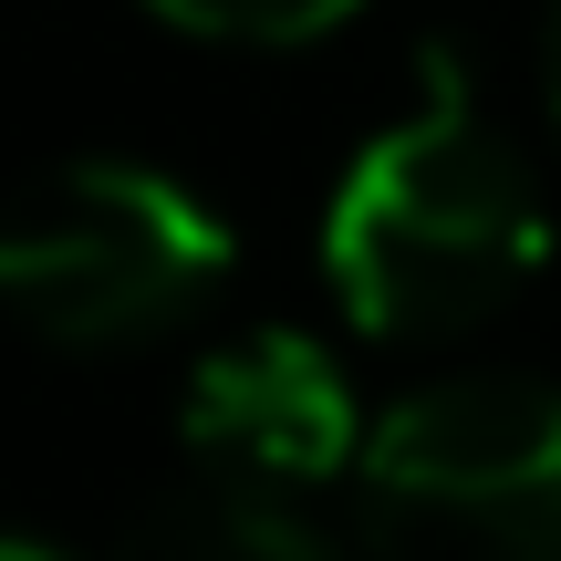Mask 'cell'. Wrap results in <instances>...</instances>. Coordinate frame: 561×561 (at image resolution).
<instances>
[{
  "label": "cell",
  "instance_id": "1",
  "mask_svg": "<svg viewBox=\"0 0 561 561\" xmlns=\"http://www.w3.org/2000/svg\"><path fill=\"white\" fill-rule=\"evenodd\" d=\"M541 261H551L541 178L489 125L468 62L426 42L405 115L354 146L333 208H322L333 301L375 343H447L500 301H520Z\"/></svg>",
  "mask_w": 561,
  "mask_h": 561
},
{
  "label": "cell",
  "instance_id": "2",
  "mask_svg": "<svg viewBox=\"0 0 561 561\" xmlns=\"http://www.w3.org/2000/svg\"><path fill=\"white\" fill-rule=\"evenodd\" d=\"M364 561H561V385L437 375L354 458Z\"/></svg>",
  "mask_w": 561,
  "mask_h": 561
},
{
  "label": "cell",
  "instance_id": "3",
  "mask_svg": "<svg viewBox=\"0 0 561 561\" xmlns=\"http://www.w3.org/2000/svg\"><path fill=\"white\" fill-rule=\"evenodd\" d=\"M229 280V219L198 187L157 178L136 157H73L42 187H21L0 229V291L42 343H146L187 322Z\"/></svg>",
  "mask_w": 561,
  "mask_h": 561
},
{
  "label": "cell",
  "instance_id": "4",
  "mask_svg": "<svg viewBox=\"0 0 561 561\" xmlns=\"http://www.w3.org/2000/svg\"><path fill=\"white\" fill-rule=\"evenodd\" d=\"M187 458L219 479H261V489H322L364 458L354 437V385L291 322H250L187 375Z\"/></svg>",
  "mask_w": 561,
  "mask_h": 561
},
{
  "label": "cell",
  "instance_id": "5",
  "mask_svg": "<svg viewBox=\"0 0 561 561\" xmlns=\"http://www.w3.org/2000/svg\"><path fill=\"white\" fill-rule=\"evenodd\" d=\"M115 561H343V551L291 510V489L219 479V468H208L198 489H178V500L146 510Z\"/></svg>",
  "mask_w": 561,
  "mask_h": 561
},
{
  "label": "cell",
  "instance_id": "6",
  "mask_svg": "<svg viewBox=\"0 0 561 561\" xmlns=\"http://www.w3.org/2000/svg\"><path fill=\"white\" fill-rule=\"evenodd\" d=\"M167 11L178 32H208V42H312L333 21H354L364 0H146Z\"/></svg>",
  "mask_w": 561,
  "mask_h": 561
},
{
  "label": "cell",
  "instance_id": "7",
  "mask_svg": "<svg viewBox=\"0 0 561 561\" xmlns=\"http://www.w3.org/2000/svg\"><path fill=\"white\" fill-rule=\"evenodd\" d=\"M541 83H551V115H561V0H551V32H541Z\"/></svg>",
  "mask_w": 561,
  "mask_h": 561
},
{
  "label": "cell",
  "instance_id": "8",
  "mask_svg": "<svg viewBox=\"0 0 561 561\" xmlns=\"http://www.w3.org/2000/svg\"><path fill=\"white\" fill-rule=\"evenodd\" d=\"M0 561H62L53 541H32V530H11V541H0Z\"/></svg>",
  "mask_w": 561,
  "mask_h": 561
}]
</instances>
